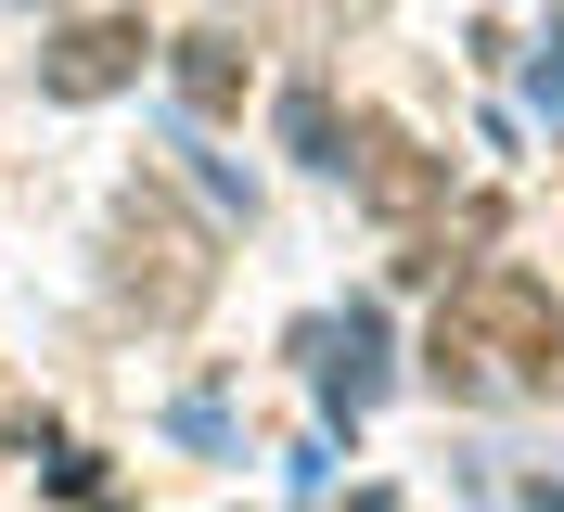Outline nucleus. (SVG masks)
Here are the masks:
<instances>
[{
	"mask_svg": "<svg viewBox=\"0 0 564 512\" xmlns=\"http://www.w3.org/2000/svg\"><path fill=\"white\" fill-rule=\"evenodd\" d=\"M436 372L449 384H539L552 372V295H539L527 270H475L449 295V320H436Z\"/></svg>",
	"mask_w": 564,
	"mask_h": 512,
	"instance_id": "1",
	"label": "nucleus"
},
{
	"mask_svg": "<svg viewBox=\"0 0 564 512\" xmlns=\"http://www.w3.org/2000/svg\"><path fill=\"white\" fill-rule=\"evenodd\" d=\"M129 65H141V39H129V26H77L65 52H52V90H65V102H90V90H116Z\"/></svg>",
	"mask_w": 564,
	"mask_h": 512,
	"instance_id": "2",
	"label": "nucleus"
},
{
	"mask_svg": "<svg viewBox=\"0 0 564 512\" xmlns=\"http://www.w3.org/2000/svg\"><path fill=\"white\" fill-rule=\"evenodd\" d=\"M282 129H295L308 167H347V141H334V102H321V90H282Z\"/></svg>",
	"mask_w": 564,
	"mask_h": 512,
	"instance_id": "3",
	"label": "nucleus"
},
{
	"mask_svg": "<svg viewBox=\"0 0 564 512\" xmlns=\"http://www.w3.org/2000/svg\"><path fill=\"white\" fill-rule=\"evenodd\" d=\"M180 90H193V102L231 90V39H193V52H180Z\"/></svg>",
	"mask_w": 564,
	"mask_h": 512,
	"instance_id": "4",
	"label": "nucleus"
},
{
	"mask_svg": "<svg viewBox=\"0 0 564 512\" xmlns=\"http://www.w3.org/2000/svg\"><path fill=\"white\" fill-rule=\"evenodd\" d=\"M359 512H398V500H359Z\"/></svg>",
	"mask_w": 564,
	"mask_h": 512,
	"instance_id": "5",
	"label": "nucleus"
}]
</instances>
